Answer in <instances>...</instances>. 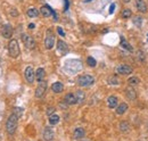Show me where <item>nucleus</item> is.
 <instances>
[{
    "label": "nucleus",
    "mask_w": 148,
    "mask_h": 141,
    "mask_svg": "<svg viewBox=\"0 0 148 141\" xmlns=\"http://www.w3.org/2000/svg\"><path fill=\"white\" fill-rule=\"evenodd\" d=\"M18 116L15 114V113H12L9 115V117L6 122V131L8 134L13 136L15 132H16V129H17V124H18Z\"/></svg>",
    "instance_id": "nucleus-1"
},
{
    "label": "nucleus",
    "mask_w": 148,
    "mask_h": 141,
    "mask_svg": "<svg viewBox=\"0 0 148 141\" xmlns=\"http://www.w3.org/2000/svg\"><path fill=\"white\" fill-rule=\"evenodd\" d=\"M8 51H9L10 57H13V58H17L20 56L21 50H20V46H18L17 40L13 39V40L9 41V43H8Z\"/></svg>",
    "instance_id": "nucleus-2"
},
{
    "label": "nucleus",
    "mask_w": 148,
    "mask_h": 141,
    "mask_svg": "<svg viewBox=\"0 0 148 141\" xmlns=\"http://www.w3.org/2000/svg\"><path fill=\"white\" fill-rule=\"evenodd\" d=\"M94 83H95V79H94V76H91V75L84 74V75H81V76L77 77V84H79L80 87L86 88V87L92 85Z\"/></svg>",
    "instance_id": "nucleus-3"
},
{
    "label": "nucleus",
    "mask_w": 148,
    "mask_h": 141,
    "mask_svg": "<svg viewBox=\"0 0 148 141\" xmlns=\"http://www.w3.org/2000/svg\"><path fill=\"white\" fill-rule=\"evenodd\" d=\"M55 46V34L52 32V30L48 28L46 31V38H45V47L47 49H52Z\"/></svg>",
    "instance_id": "nucleus-4"
},
{
    "label": "nucleus",
    "mask_w": 148,
    "mask_h": 141,
    "mask_svg": "<svg viewBox=\"0 0 148 141\" xmlns=\"http://www.w3.org/2000/svg\"><path fill=\"white\" fill-rule=\"evenodd\" d=\"M46 90H47V82L43 80V81L39 82V85L35 89V97L37 98H42L46 94Z\"/></svg>",
    "instance_id": "nucleus-5"
},
{
    "label": "nucleus",
    "mask_w": 148,
    "mask_h": 141,
    "mask_svg": "<svg viewBox=\"0 0 148 141\" xmlns=\"http://www.w3.org/2000/svg\"><path fill=\"white\" fill-rule=\"evenodd\" d=\"M22 40H23L25 47L27 48V49H34L35 46H37L35 40H34L31 35H29V34H23V35H22Z\"/></svg>",
    "instance_id": "nucleus-6"
},
{
    "label": "nucleus",
    "mask_w": 148,
    "mask_h": 141,
    "mask_svg": "<svg viewBox=\"0 0 148 141\" xmlns=\"http://www.w3.org/2000/svg\"><path fill=\"white\" fill-rule=\"evenodd\" d=\"M132 67L129 66V65H125V64H122V65H119L116 68H115V72L120 75H129L132 73Z\"/></svg>",
    "instance_id": "nucleus-7"
},
{
    "label": "nucleus",
    "mask_w": 148,
    "mask_h": 141,
    "mask_svg": "<svg viewBox=\"0 0 148 141\" xmlns=\"http://www.w3.org/2000/svg\"><path fill=\"white\" fill-rule=\"evenodd\" d=\"M25 79H26V81L29 82V83H33L34 82V79H35V73H34V70L33 68L31 67V66H27L26 68H25Z\"/></svg>",
    "instance_id": "nucleus-8"
},
{
    "label": "nucleus",
    "mask_w": 148,
    "mask_h": 141,
    "mask_svg": "<svg viewBox=\"0 0 148 141\" xmlns=\"http://www.w3.org/2000/svg\"><path fill=\"white\" fill-rule=\"evenodd\" d=\"M1 35L5 38V39H10L13 37V28L9 24L7 25H3L1 27Z\"/></svg>",
    "instance_id": "nucleus-9"
},
{
    "label": "nucleus",
    "mask_w": 148,
    "mask_h": 141,
    "mask_svg": "<svg viewBox=\"0 0 148 141\" xmlns=\"http://www.w3.org/2000/svg\"><path fill=\"white\" fill-rule=\"evenodd\" d=\"M57 50H58L62 55H65V54H67V51H69V46H67V43L64 42L63 40H58V41H57Z\"/></svg>",
    "instance_id": "nucleus-10"
},
{
    "label": "nucleus",
    "mask_w": 148,
    "mask_h": 141,
    "mask_svg": "<svg viewBox=\"0 0 148 141\" xmlns=\"http://www.w3.org/2000/svg\"><path fill=\"white\" fill-rule=\"evenodd\" d=\"M136 7L138 9V12L140 13H147V5H146V1L145 0H136Z\"/></svg>",
    "instance_id": "nucleus-11"
},
{
    "label": "nucleus",
    "mask_w": 148,
    "mask_h": 141,
    "mask_svg": "<svg viewBox=\"0 0 148 141\" xmlns=\"http://www.w3.org/2000/svg\"><path fill=\"white\" fill-rule=\"evenodd\" d=\"M54 137H55L54 130L51 127H49V126H47L45 129V131H43V139L46 141H51L54 139Z\"/></svg>",
    "instance_id": "nucleus-12"
},
{
    "label": "nucleus",
    "mask_w": 148,
    "mask_h": 141,
    "mask_svg": "<svg viewBox=\"0 0 148 141\" xmlns=\"http://www.w3.org/2000/svg\"><path fill=\"white\" fill-rule=\"evenodd\" d=\"M54 10L50 8L49 6H42L41 8H40V14L43 16V17H50V16H52L54 15Z\"/></svg>",
    "instance_id": "nucleus-13"
},
{
    "label": "nucleus",
    "mask_w": 148,
    "mask_h": 141,
    "mask_svg": "<svg viewBox=\"0 0 148 141\" xmlns=\"http://www.w3.org/2000/svg\"><path fill=\"white\" fill-rule=\"evenodd\" d=\"M117 102H119V99H117V97H115V96H109L108 99H107V105H108V107L112 108V109L117 107Z\"/></svg>",
    "instance_id": "nucleus-14"
},
{
    "label": "nucleus",
    "mask_w": 148,
    "mask_h": 141,
    "mask_svg": "<svg viewBox=\"0 0 148 141\" xmlns=\"http://www.w3.org/2000/svg\"><path fill=\"white\" fill-rule=\"evenodd\" d=\"M64 101L66 105H75L76 104V98L74 94H67L64 98Z\"/></svg>",
    "instance_id": "nucleus-15"
},
{
    "label": "nucleus",
    "mask_w": 148,
    "mask_h": 141,
    "mask_svg": "<svg viewBox=\"0 0 148 141\" xmlns=\"http://www.w3.org/2000/svg\"><path fill=\"white\" fill-rule=\"evenodd\" d=\"M51 90L55 92V94H60L63 92L64 90V85L62 82H55L52 85H51Z\"/></svg>",
    "instance_id": "nucleus-16"
},
{
    "label": "nucleus",
    "mask_w": 148,
    "mask_h": 141,
    "mask_svg": "<svg viewBox=\"0 0 148 141\" xmlns=\"http://www.w3.org/2000/svg\"><path fill=\"white\" fill-rule=\"evenodd\" d=\"M84 134H86V132H84V130H83L82 127H76V129L74 130L73 137H74V139L79 140V139H82V138L84 137Z\"/></svg>",
    "instance_id": "nucleus-17"
},
{
    "label": "nucleus",
    "mask_w": 148,
    "mask_h": 141,
    "mask_svg": "<svg viewBox=\"0 0 148 141\" xmlns=\"http://www.w3.org/2000/svg\"><path fill=\"white\" fill-rule=\"evenodd\" d=\"M45 76H46V70L43 68H38L35 72V79L38 82H41L45 80Z\"/></svg>",
    "instance_id": "nucleus-18"
},
{
    "label": "nucleus",
    "mask_w": 148,
    "mask_h": 141,
    "mask_svg": "<svg viewBox=\"0 0 148 141\" xmlns=\"http://www.w3.org/2000/svg\"><path fill=\"white\" fill-rule=\"evenodd\" d=\"M125 94L130 100H134L137 98V92H136V90L133 88H126L125 89Z\"/></svg>",
    "instance_id": "nucleus-19"
},
{
    "label": "nucleus",
    "mask_w": 148,
    "mask_h": 141,
    "mask_svg": "<svg viewBox=\"0 0 148 141\" xmlns=\"http://www.w3.org/2000/svg\"><path fill=\"white\" fill-rule=\"evenodd\" d=\"M128 108H129L128 104H125V102H122V104H120V105L116 107V113H117L119 115H123L124 113L128 110Z\"/></svg>",
    "instance_id": "nucleus-20"
},
{
    "label": "nucleus",
    "mask_w": 148,
    "mask_h": 141,
    "mask_svg": "<svg viewBox=\"0 0 148 141\" xmlns=\"http://www.w3.org/2000/svg\"><path fill=\"white\" fill-rule=\"evenodd\" d=\"M75 98H76V104H82L84 101V99H86V94H84L83 91L79 90L75 94Z\"/></svg>",
    "instance_id": "nucleus-21"
},
{
    "label": "nucleus",
    "mask_w": 148,
    "mask_h": 141,
    "mask_svg": "<svg viewBox=\"0 0 148 141\" xmlns=\"http://www.w3.org/2000/svg\"><path fill=\"white\" fill-rule=\"evenodd\" d=\"M26 15L30 17V18H34V17H38L39 16V10L37 8H30L27 9L26 12Z\"/></svg>",
    "instance_id": "nucleus-22"
},
{
    "label": "nucleus",
    "mask_w": 148,
    "mask_h": 141,
    "mask_svg": "<svg viewBox=\"0 0 148 141\" xmlns=\"http://www.w3.org/2000/svg\"><path fill=\"white\" fill-rule=\"evenodd\" d=\"M120 130H121V132H123V133H128L129 131H130V124L128 123V122H121L120 123Z\"/></svg>",
    "instance_id": "nucleus-23"
},
{
    "label": "nucleus",
    "mask_w": 148,
    "mask_h": 141,
    "mask_svg": "<svg viewBox=\"0 0 148 141\" xmlns=\"http://www.w3.org/2000/svg\"><path fill=\"white\" fill-rule=\"evenodd\" d=\"M59 116L58 115H55V114H52V115H50L49 116V123L51 125H56V124H58L59 123Z\"/></svg>",
    "instance_id": "nucleus-24"
},
{
    "label": "nucleus",
    "mask_w": 148,
    "mask_h": 141,
    "mask_svg": "<svg viewBox=\"0 0 148 141\" xmlns=\"http://www.w3.org/2000/svg\"><path fill=\"white\" fill-rule=\"evenodd\" d=\"M128 83H129L131 87H134V85H138V84L140 83V80H139L138 77H136V76H132V77H130V79L128 80Z\"/></svg>",
    "instance_id": "nucleus-25"
},
{
    "label": "nucleus",
    "mask_w": 148,
    "mask_h": 141,
    "mask_svg": "<svg viewBox=\"0 0 148 141\" xmlns=\"http://www.w3.org/2000/svg\"><path fill=\"white\" fill-rule=\"evenodd\" d=\"M121 46L124 48V49H126V50H129V51H132V47L130 46V43L124 39L123 37L121 38Z\"/></svg>",
    "instance_id": "nucleus-26"
},
{
    "label": "nucleus",
    "mask_w": 148,
    "mask_h": 141,
    "mask_svg": "<svg viewBox=\"0 0 148 141\" xmlns=\"http://www.w3.org/2000/svg\"><path fill=\"white\" fill-rule=\"evenodd\" d=\"M121 16H122L123 18H130V17L132 16V12H131L129 8H125V9H123V10H122Z\"/></svg>",
    "instance_id": "nucleus-27"
},
{
    "label": "nucleus",
    "mask_w": 148,
    "mask_h": 141,
    "mask_svg": "<svg viewBox=\"0 0 148 141\" xmlns=\"http://www.w3.org/2000/svg\"><path fill=\"white\" fill-rule=\"evenodd\" d=\"M107 82H108L109 84H113V85L120 84V81H119V79H117L116 76H109L108 80H107Z\"/></svg>",
    "instance_id": "nucleus-28"
},
{
    "label": "nucleus",
    "mask_w": 148,
    "mask_h": 141,
    "mask_svg": "<svg viewBox=\"0 0 148 141\" xmlns=\"http://www.w3.org/2000/svg\"><path fill=\"white\" fill-rule=\"evenodd\" d=\"M137 57H138L139 62H140V63H143V62L145 60V52H144V51H141V50H138V51H137Z\"/></svg>",
    "instance_id": "nucleus-29"
},
{
    "label": "nucleus",
    "mask_w": 148,
    "mask_h": 141,
    "mask_svg": "<svg viewBox=\"0 0 148 141\" xmlns=\"http://www.w3.org/2000/svg\"><path fill=\"white\" fill-rule=\"evenodd\" d=\"M87 63H88V65H89L90 67H95V66H96V64H97V62H96V60H95V58H92V57H88Z\"/></svg>",
    "instance_id": "nucleus-30"
},
{
    "label": "nucleus",
    "mask_w": 148,
    "mask_h": 141,
    "mask_svg": "<svg viewBox=\"0 0 148 141\" xmlns=\"http://www.w3.org/2000/svg\"><path fill=\"white\" fill-rule=\"evenodd\" d=\"M141 22H143V18L140 16H136L133 18V23H134V25H137L138 27H141Z\"/></svg>",
    "instance_id": "nucleus-31"
},
{
    "label": "nucleus",
    "mask_w": 148,
    "mask_h": 141,
    "mask_svg": "<svg viewBox=\"0 0 148 141\" xmlns=\"http://www.w3.org/2000/svg\"><path fill=\"white\" fill-rule=\"evenodd\" d=\"M13 113H15L18 117H21L22 116V114H23V108H21V107H16V108H14V112Z\"/></svg>",
    "instance_id": "nucleus-32"
},
{
    "label": "nucleus",
    "mask_w": 148,
    "mask_h": 141,
    "mask_svg": "<svg viewBox=\"0 0 148 141\" xmlns=\"http://www.w3.org/2000/svg\"><path fill=\"white\" fill-rule=\"evenodd\" d=\"M10 15H12L13 17H16V16H18V12H17L15 8H13V9L10 10Z\"/></svg>",
    "instance_id": "nucleus-33"
},
{
    "label": "nucleus",
    "mask_w": 148,
    "mask_h": 141,
    "mask_svg": "<svg viewBox=\"0 0 148 141\" xmlns=\"http://www.w3.org/2000/svg\"><path fill=\"white\" fill-rule=\"evenodd\" d=\"M57 32H58L62 37H65V32L63 31V28H62V27H57Z\"/></svg>",
    "instance_id": "nucleus-34"
},
{
    "label": "nucleus",
    "mask_w": 148,
    "mask_h": 141,
    "mask_svg": "<svg viewBox=\"0 0 148 141\" xmlns=\"http://www.w3.org/2000/svg\"><path fill=\"white\" fill-rule=\"evenodd\" d=\"M54 112H55V108H54V107H50V108H48V110H47V114L50 116V115L54 114Z\"/></svg>",
    "instance_id": "nucleus-35"
},
{
    "label": "nucleus",
    "mask_w": 148,
    "mask_h": 141,
    "mask_svg": "<svg viewBox=\"0 0 148 141\" xmlns=\"http://www.w3.org/2000/svg\"><path fill=\"white\" fill-rule=\"evenodd\" d=\"M34 27H35V25H34L33 23H32V24H29V28H30V30H33Z\"/></svg>",
    "instance_id": "nucleus-36"
},
{
    "label": "nucleus",
    "mask_w": 148,
    "mask_h": 141,
    "mask_svg": "<svg viewBox=\"0 0 148 141\" xmlns=\"http://www.w3.org/2000/svg\"><path fill=\"white\" fill-rule=\"evenodd\" d=\"M114 7H115L114 5H112V6H111V9H109V13H111V14H112V13L114 12Z\"/></svg>",
    "instance_id": "nucleus-37"
},
{
    "label": "nucleus",
    "mask_w": 148,
    "mask_h": 141,
    "mask_svg": "<svg viewBox=\"0 0 148 141\" xmlns=\"http://www.w3.org/2000/svg\"><path fill=\"white\" fill-rule=\"evenodd\" d=\"M124 2H126V3H128V2H130V1H131V0H123Z\"/></svg>",
    "instance_id": "nucleus-38"
},
{
    "label": "nucleus",
    "mask_w": 148,
    "mask_h": 141,
    "mask_svg": "<svg viewBox=\"0 0 148 141\" xmlns=\"http://www.w3.org/2000/svg\"><path fill=\"white\" fill-rule=\"evenodd\" d=\"M147 41H148V34H147Z\"/></svg>",
    "instance_id": "nucleus-39"
},
{
    "label": "nucleus",
    "mask_w": 148,
    "mask_h": 141,
    "mask_svg": "<svg viewBox=\"0 0 148 141\" xmlns=\"http://www.w3.org/2000/svg\"><path fill=\"white\" fill-rule=\"evenodd\" d=\"M83 141H88V140H83Z\"/></svg>",
    "instance_id": "nucleus-40"
}]
</instances>
